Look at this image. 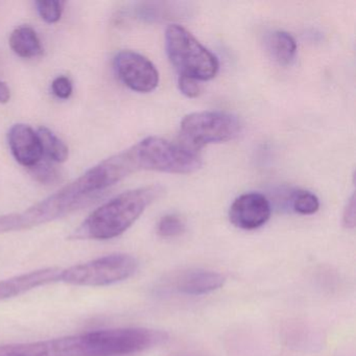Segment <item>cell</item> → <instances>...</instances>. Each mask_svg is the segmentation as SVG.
<instances>
[{
  "label": "cell",
  "instance_id": "cell-18",
  "mask_svg": "<svg viewBox=\"0 0 356 356\" xmlns=\"http://www.w3.org/2000/svg\"><path fill=\"white\" fill-rule=\"evenodd\" d=\"M33 170V175L39 182L44 183V184H51L55 183L59 178V174L57 170L47 163H41L39 162L36 165L31 168Z\"/></svg>",
  "mask_w": 356,
  "mask_h": 356
},
{
  "label": "cell",
  "instance_id": "cell-13",
  "mask_svg": "<svg viewBox=\"0 0 356 356\" xmlns=\"http://www.w3.org/2000/svg\"><path fill=\"white\" fill-rule=\"evenodd\" d=\"M266 45L273 59L281 65L291 63L297 53V42L295 38L283 31L272 33L268 37Z\"/></svg>",
  "mask_w": 356,
  "mask_h": 356
},
{
  "label": "cell",
  "instance_id": "cell-8",
  "mask_svg": "<svg viewBox=\"0 0 356 356\" xmlns=\"http://www.w3.org/2000/svg\"><path fill=\"white\" fill-rule=\"evenodd\" d=\"M272 208L266 195L249 193L237 197L229 210L230 222L243 230H255L270 218Z\"/></svg>",
  "mask_w": 356,
  "mask_h": 356
},
{
  "label": "cell",
  "instance_id": "cell-7",
  "mask_svg": "<svg viewBox=\"0 0 356 356\" xmlns=\"http://www.w3.org/2000/svg\"><path fill=\"white\" fill-rule=\"evenodd\" d=\"M114 70L124 85L136 92H151L159 84V72L156 66L135 51L118 53L114 58Z\"/></svg>",
  "mask_w": 356,
  "mask_h": 356
},
{
  "label": "cell",
  "instance_id": "cell-6",
  "mask_svg": "<svg viewBox=\"0 0 356 356\" xmlns=\"http://www.w3.org/2000/svg\"><path fill=\"white\" fill-rule=\"evenodd\" d=\"M137 266L138 262L133 256L112 254L65 268L61 281L78 286H106L130 278Z\"/></svg>",
  "mask_w": 356,
  "mask_h": 356
},
{
  "label": "cell",
  "instance_id": "cell-17",
  "mask_svg": "<svg viewBox=\"0 0 356 356\" xmlns=\"http://www.w3.org/2000/svg\"><path fill=\"white\" fill-rule=\"evenodd\" d=\"M37 10L39 15L41 16L47 24H56L61 19L62 12H63V1L58 0H49V1H37Z\"/></svg>",
  "mask_w": 356,
  "mask_h": 356
},
{
  "label": "cell",
  "instance_id": "cell-4",
  "mask_svg": "<svg viewBox=\"0 0 356 356\" xmlns=\"http://www.w3.org/2000/svg\"><path fill=\"white\" fill-rule=\"evenodd\" d=\"M138 170L191 174L202 165L201 158L184 145L151 136L132 147Z\"/></svg>",
  "mask_w": 356,
  "mask_h": 356
},
{
  "label": "cell",
  "instance_id": "cell-20",
  "mask_svg": "<svg viewBox=\"0 0 356 356\" xmlns=\"http://www.w3.org/2000/svg\"><path fill=\"white\" fill-rule=\"evenodd\" d=\"M51 90H53L54 95L59 99H68L72 93V82L66 76H58L51 84Z\"/></svg>",
  "mask_w": 356,
  "mask_h": 356
},
{
  "label": "cell",
  "instance_id": "cell-10",
  "mask_svg": "<svg viewBox=\"0 0 356 356\" xmlns=\"http://www.w3.org/2000/svg\"><path fill=\"white\" fill-rule=\"evenodd\" d=\"M9 145L15 159L26 168H33L42 159L38 134L30 126L18 124L9 132Z\"/></svg>",
  "mask_w": 356,
  "mask_h": 356
},
{
  "label": "cell",
  "instance_id": "cell-3",
  "mask_svg": "<svg viewBox=\"0 0 356 356\" xmlns=\"http://www.w3.org/2000/svg\"><path fill=\"white\" fill-rule=\"evenodd\" d=\"M165 47L170 62L180 76L208 81L218 74V58L182 26L172 24L166 29Z\"/></svg>",
  "mask_w": 356,
  "mask_h": 356
},
{
  "label": "cell",
  "instance_id": "cell-16",
  "mask_svg": "<svg viewBox=\"0 0 356 356\" xmlns=\"http://www.w3.org/2000/svg\"><path fill=\"white\" fill-rule=\"evenodd\" d=\"M185 231V222L180 216L168 214L163 216L158 224V234L164 238L179 236Z\"/></svg>",
  "mask_w": 356,
  "mask_h": 356
},
{
  "label": "cell",
  "instance_id": "cell-19",
  "mask_svg": "<svg viewBox=\"0 0 356 356\" xmlns=\"http://www.w3.org/2000/svg\"><path fill=\"white\" fill-rule=\"evenodd\" d=\"M178 86L181 92L189 99H195V97H199L200 93H201V86H200L199 81L187 78V76H179Z\"/></svg>",
  "mask_w": 356,
  "mask_h": 356
},
{
  "label": "cell",
  "instance_id": "cell-11",
  "mask_svg": "<svg viewBox=\"0 0 356 356\" xmlns=\"http://www.w3.org/2000/svg\"><path fill=\"white\" fill-rule=\"evenodd\" d=\"M226 278L212 270H191L177 280L176 287L180 293L188 296H201L218 291L225 284Z\"/></svg>",
  "mask_w": 356,
  "mask_h": 356
},
{
  "label": "cell",
  "instance_id": "cell-1",
  "mask_svg": "<svg viewBox=\"0 0 356 356\" xmlns=\"http://www.w3.org/2000/svg\"><path fill=\"white\" fill-rule=\"evenodd\" d=\"M168 339L164 331L154 329H106L47 341L0 346V356H122L161 345Z\"/></svg>",
  "mask_w": 356,
  "mask_h": 356
},
{
  "label": "cell",
  "instance_id": "cell-5",
  "mask_svg": "<svg viewBox=\"0 0 356 356\" xmlns=\"http://www.w3.org/2000/svg\"><path fill=\"white\" fill-rule=\"evenodd\" d=\"M241 120L222 111L195 112L181 122L180 135L184 147L201 149L210 143L232 140L241 133Z\"/></svg>",
  "mask_w": 356,
  "mask_h": 356
},
{
  "label": "cell",
  "instance_id": "cell-22",
  "mask_svg": "<svg viewBox=\"0 0 356 356\" xmlns=\"http://www.w3.org/2000/svg\"><path fill=\"white\" fill-rule=\"evenodd\" d=\"M11 99L10 88L6 83L0 82V104H7Z\"/></svg>",
  "mask_w": 356,
  "mask_h": 356
},
{
  "label": "cell",
  "instance_id": "cell-14",
  "mask_svg": "<svg viewBox=\"0 0 356 356\" xmlns=\"http://www.w3.org/2000/svg\"><path fill=\"white\" fill-rule=\"evenodd\" d=\"M39 140H40L41 147L44 155H47L49 159L56 162H64L67 160L68 147L65 143L58 138L51 130L44 127L39 128L38 132Z\"/></svg>",
  "mask_w": 356,
  "mask_h": 356
},
{
  "label": "cell",
  "instance_id": "cell-9",
  "mask_svg": "<svg viewBox=\"0 0 356 356\" xmlns=\"http://www.w3.org/2000/svg\"><path fill=\"white\" fill-rule=\"evenodd\" d=\"M62 272L63 268L53 266V268H40V270H33L26 274L1 280L0 281V301L24 295L37 287L61 281Z\"/></svg>",
  "mask_w": 356,
  "mask_h": 356
},
{
  "label": "cell",
  "instance_id": "cell-12",
  "mask_svg": "<svg viewBox=\"0 0 356 356\" xmlns=\"http://www.w3.org/2000/svg\"><path fill=\"white\" fill-rule=\"evenodd\" d=\"M10 47L22 58H34L42 53L40 40L30 26H20L12 33Z\"/></svg>",
  "mask_w": 356,
  "mask_h": 356
},
{
  "label": "cell",
  "instance_id": "cell-21",
  "mask_svg": "<svg viewBox=\"0 0 356 356\" xmlns=\"http://www.w3.org/2000/svg\"><path fill=\"white\" fill-rule=\"evenodd\" d=\"M343 224L347 229H354L355 227V195H351L343 209Z\"/></svg>",
  "mask_w": 356,
  "mask_h": 356
},
{
  "label": "cell",
  "instance_id": "cell-15",
  "mask_svg": "<svg viewBox=\"0 0 356 356\" xmlns=\"http://www.w3.org/2000/svg\"><path fill=\"white\" fill-rule=\"evenodd\" d=\"M291 207L297 213L310 216L320 208L318 197L310 191H297L291 197Z\"/></svg>",
  "mask_w": 356,
  "mask_h": 356
},
{
  "label": "cell",
  "instance_id": "cell-2",
  "mask_svg": "<svg viewBox=\"0 0 356 356\" xmlns=\"http://www.w3.org/2000/svg\"><path fill=\"white\" fill-rule=\"evenodd\" d=\"M162 193L159 185H149L118 195L95 210L72 233V238L107 241L120 236Z\"/></svg>",
  "mask_w": 356,
  "mask_h": 356
}]
</instances>
